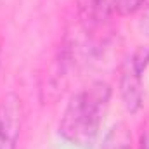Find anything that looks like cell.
<instances>
[{
    "label": "cell",
    "mask_w": 149,
    "mask_h": 149,
    "mask_svg": "<svg viewBox=\"0 0 149 149\" xmlns=\"http://www.w3.org/2000/svg\"><path fill=\"white\" fill-rule=\"evenodd\" d=\"M116 0H80V17L85 26H99L116 12Z\"/></svg>",
    "instance_id": "cell-4"
},
{
    "label": "cell",
    "mask_w": 149,
    "mask_h": 149,
    "mask_svg": "<svg viewBox=\"0 0 149 149\" xmlns=\"http://www.w3.org/2000/svg\"><path fill=\"white\" fill-rule=\"evenodd\" d=\"M111 101V87L106 81H92L70 99L59 121L61 137L74 148H90L101 130V123Z\"/></svg>",
    "instance_id": "cell-1"
},
{
    "label": "cell",
    "mask_w": 149,
    "mask_h": 149,
    "mask_svg": "<svg viewBox=\"0 0 149 149\" xmlns=\"http://www.w3.org/2000/svg\"><path fill=\"white\" fill-rule=\"evenodd\" d=\"M24 108L17 94L9 92L0 101V149H17Z\"/></svg>",
    "instance_id": "cell-2"
},
{
    "label": "cell",
    "mask_w": 149,
    "mask_h": 149,
    "mask_svg": "<svg viewBox=\"0 0 149 149\" xmlns=\"http://www.w3.org/2000/svg\"><path fill=\"white\" fill-rule=\"evenodd\" d=\"M146 0H116V14L120 16H132L135 14Z\"/></svg>",
    "instance_id": "cell-6"
},
{
    "label": "cell",
    "mask_w": 149,
    "mask_h": 149,
    "mask_svg": "<svg viewBox=\"0 0 149 149\" xmlns=\"http://www.w3.org/2000/svg\"><path fill=\"white\" fill-rule=\"evenodd\" d=\"M101 149H132V134L127 123H114L106 132Z\"/></svg>",
    "instance_id": "cell-5"
},
{
    "label": "cell",
    "mask_w": 149,
    "mask_h": 149,
    "mask_svg": "<svg viewBox=\"0 0 149 149\" xmlns=\"http://www.w3.org/2000/svg\"><path fill=\"white\" fill-rule=\"evenodd\" d=\"M139 28H141L142 35L149 37V5L144 9V12L141 14V19H139Z\"/></svg>",
    "instance_id": "cell-7"
},
{
    "label": "cell",
    "mask_w": 149,
    "mask_h": 149,
    "mask_svg": "<svg viewBox=\"0 0 149 149\" xmlns=\"http://www.w3.org/2000/svg\"><path fill=\"white\" fill-rule=\"evenodd\" d=\"M139 149H149V132H142L139 137Z\"/></svg>",
    "instance_id": "cell-8"
},
{
    "label": "cell",
    "mask_w": 149,
    "mask_h": 149,
    "mask_svg": "<svg viewBox=\"0 0 149 149\" xmlns=\"http://www.w3.org/2000/svg\"><path fill=\"white\" fill-rule=\"evenodd\" d=\"M118 87L125 109L135 114L144 102V85H142V71H139L130 59H127L121 66Z\"/></svg>",
    "instance_id": "cell-3"
}]
</instances>
